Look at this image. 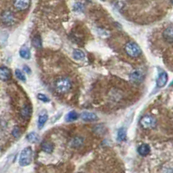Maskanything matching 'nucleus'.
Returning a JSON list of instances; mask_svg holds the SVG:
<instances>
[{
  "instance_id": "obj_1",
  "label": "nucleus",
  "mask_w": 173,
  "mask_h": 173,
  "mask_svg": "<svg viewBox=\"0 0 173 173\" xmlns=\"http://www.w3.org/2000/svg\"><path fill=\"white\" fill-rule=\"evenodd\" d=\"M72 88V80L67 77H61L55 82V89L60 94H65Z\"/></svg>"
},
{
  "instance_id": "obj_2",
  "label": "nucleus",
  "mask_w": 173,
  "mask_h": 173,
  "mask_svg": "<svg viewBox=\"0 0 173 173\" xmlns=\"http://www.w3.org/2000/svg\"><path fill=\"white\" fill-rule=\"evenodd\" d=\"M32 156H33V151L30 147H26L24 148L19 156V159L18 163L20 166H27L30 164V163L32 161Z\"/></svg>"
},
{
  "instance_id": "obj_3",
  "label": "nucleus",
  "mask_w": 173,
  "mask_h": 173,
  "mask_svg": "<svg viewBox=\"0 0 173 173\" xmlns=\"http://www.w3.org/2000/svg\"><path fill=\"white\" fill-rule=\"evenodd\" d=\"M125 51L130 58H138L142 54L141 48L135 42L127 43L125 46Z\"/></svg>"
},
{
  "instance_id": "obj_4",
  "label": "nucleus",
  "mask_w": 173,
  "mask_h": 173,
  "mask_svg": "<svg viewBox=\"0 0 173 173\" xmlns=\"http://www.w3.org/2000/svg\"><path fill=\"white\" fill-rule=\"evenodd\" d=\"M140 124H141L142 127L144 128V129H152L157 125V121L152 116L146 115V116H143V118H141Z\"/></svg>"
},
{
  "instance_id": "obj_5",
  "label": "nucleus",
  "mask_w": 173,
  "mask_h": 173,
  "mask_svg": "<svg viewBox=\"0 0 173 173\" xmlns=\"http://www.w3.org/2000/svg\"><path fill=\"white\" fill-rule=\"evenodd\" d=\"M168 82V74L164 70L158 71V76L157 78V86L158 88H163Z\"/></svg>"
},
{
  "instance_id": "obj_6",
  "label": "nucleus",
  "mask_w": 173,
  "mask_h": 173,
  "mask_svg": "<svg viewBox=\"0 0 173 173\" xmlns=\"http://www.w3.org/2000/svg\"><path fill=\"white\" fill-rule=\"evenodd\" d=\"M1 18H2V21L8 25H11L15 23V17H14L13 13L11 12H4L1 16Z\"/></svg>"
},
{
  "instance_id": "obj_7",
  "label": "nucleus",
  "mask_w": 173,
  "mask_h": 173,
  "mask_svg": "<svg viewBox=\"0 0 173 173\" xmlns=\"http://www.w3.org/2000/svg\"><path fill=\"white\" fill-rule=\"evenodd\" d=\"M30 5V0H14V7L18 11H24Z\"/></svg>"
},
{
  "instance_id": "obj_8",
  "label": "nucleus",
  "mask_w": 173,
  "mask_h": 173,
  "mask_svg": "<svg viewBox=\"0 0 173 173\" xmlns=\"http://www.w3.org/2000/svg\"><path fill=\"white\" fill-rule=\"evenodd\" d=\"M12 78V72L5 66L0 67V79L3 81H8Z\"/></svg>"
},
{
  "instance_id": "obj_9",
  "label": "nucleus",
  "mask_w": 173,
  "mask_h": 173,
  "mask_svg": "<svg viewBox=\"0 0 173 173\" xmlns=\"http://www.w3.org/2000/svg\"><path fill=\"white\" fill-rule=\"evenodd\" d=\"M81 118L85 121V122H94L98 119L97 116L93 112H89V111H84L81 114Z\"/></svg>"
},
{
  "instance_id": "obj_10",
  "label": "nucleus",
  "mask_w": 173,
  "mask_h": 173,
  "mask_svg": "<svg viewBox=\"0 0 173 173\" xmlns=\"http://www.w3.org/2000/svg\"><path fill=\"white\" fill-rule=\"evenodd\" d=\"M163 35H164V39L167 41L168 43H172L173 41V29H172V25H171V26H169L167 27L164 31V33H163Z\"/></svg>"
},
{
  "instance_id": "obj_11",
  "label": "nucleus",
  "mask_w": 173,
  "mask_h": 173,
  "mask_svg": "<svg viewBox=\"0 0 173 173\" xmlns=\"http://www.w3.org/2000/svg\"><path fill=\"white\" fill-rule=\"evenodd\" d=\"M137 152H138V154H140L141 156L145 157L150 152V147L149 146V144H147V143H143V144L138 146Z\"/></svg>"
},
{
  "instance_id": "obj_12",
  "label": "nucleus",
  "mask_w": 173,
  "mask_h": 173,
  "mask_svg": "<svg viewBox=\"0 0 173 173\" xmlns=\"http://www.w3.org/2000/svg\"><path fill=\"white\" fill-rule=\"evenodd\" d=\"M48 120V115L45 111H42L38 116V119H37V125H38V129H42L44 124L47 122Z\"/></svg>"
},
{
  "instance_id": "obj_13",
  "label": "nucleus",
  "mask_w": 173,
  "mask_h": 173,
  "mask_svg": "<svg viewBox=\"0 0 173 173\" xmlns=\"http://www.w3.org/2000/svg\"><path fill=\"white\" fill-rule=\"evenodd\" d=\"M19 55L24 59H30V49L26 46H23L19 51Z\"/></svg>"
},
{
  "instance_id": "obj_14",
  "label": "nucleus",
  "mask_w": 173,
  "mask_h": 173,
  "mask_svg": "<svg viewBox=\"0 0 173 173\" xmlns=\"http://www.w3.org/2000/svg\"><path fill=\"white\" fill-rule=\"evenodd\" d=\"M41 146H42L43 150H44V152H46V153H51V152L53 151L54 144L52 143H51V142L44 141V142H43L42 143Z\"/></svg>"
},
{
  "instance_id": "obj_15",
  "label": "nucleus",
  "mask_w": 173,
  "mask_h": 173,
  "mask_svg": "<svg viewBox=\"0 0 173 173\" xmlns=\"http://www.w3.org/2000/svg\"><path fill=\"white\" fill-rule=\"evenodd\" d=\"M130 78H131V80L134 81V82H139V81H141V79H143V75L142 72H140V71H135V72H133L131 73Z\"/></svg>"
},
{
  "instance_id": "obj_16",
  "label": "nucleus",
  "mask_w": 173,
  "mask_h": 173,
  "mask_svg": "<svg viewBox=\"0 0 173 173\" xmlns=\"http://www.w3.org/2000/svg\"><path fill=\"white\" fill-rule=\"evenodd\" d=\"M26 139L29 141V142H30V143H37L38 141H39V139H40V137H39V136L37 134V133H35V132H30V133H29L27 136H26Z\"/></svg>"
},
{
  "instance_id": "obj_17",
  "label": "nucleus",
  "mask_w": 173,
  "mask_h": 173,
  "mask_svg": "<svg viewBox=\"0 0 173 173\" xmlns=\"http://www.w3.org/2000/svg\"><path fill=\"white\" fill-rule=\"evenodd\" d=\"M78 114L74 111H72L70 112H68L67 115L65 116V121L66 122H73L75 120L78 119Z\"/></svg>"
},
{
  "instance_id": "obj_18",
  "label": "nucleus",
  "mask_w": 173,
  "mask_h": 173,
  "mask_svg": "<svg viewBox=\"0 0 173 173\" xmlns=\"http://www.w3.org/2000/svg\"><path fill=\"white\" fill-rule=\"evenodd\" d=\"M72 56L76 60H84V58H85L84 53L80 50H74Z\"/></svg>"
},
{
  "instance_id": "obj_19",
  "label": "nucleus",
  "mask_w": 173,
  "mask_h": 173,
  "mask_svg": "<svg viewBox=\"0 0 173 173\" xmlns=\"http://www.w3.org/2000/svg\"><path fill=\"white\" fill-rule=\"evenodd\" d=\"M127 137V133H126V130L125 128H120L118 131V139L119 141H125Z\"/></svg>"
},
{
  "instance_id": "obj_20",
  "label": "nucleus",
  "mask_w": 173,
  "mask_h": 173,
  "mask_svg": "<svg viewBox=\"0 0 173 173\" xmlns=\"http://www.w3.org/2000/svg\"><path fill=\"white\" fill-rule=\"evenodd\" d=\"M32 44L36 48L42 47V39L39 36H35L32 38Z\"/></svg>"
},
{
  "instance_id": "obj_21",
  "label": "nucleus",
  "mask_w": 173,
  "mask_h": 173,
  "mask_svg": "<svg viewBox=\"0 0 173 173\" xmlns=\"http://www.w3.org/2000/svg\"><path fill=\"white\" fill-rule=\"evenodd\" d=\"M15 74H16V77H17L19 80H21V81H23V82H25L26 78H25V75H24L23 71H21V70H19V69H17V70L15 71Z\"/></svg>"
},
{
  "instance_id": "obj_22",
  "label": "nucleus",
  "mask_w": 173,
  "mask_h": 173,
  "mask_svg": "<svg viewBox=\"0 0 173 173\" xmlns=\"http://www.w3.org/2000/svg\"><path fill=\"white\" fill-rule=\"evenodd\" d=\"M22 116L24 117V118H27L29 116H30V106H25V107L22 110Z\"/></svg>"
},
{
  "instance_id": "obj_23",
  "label": "nucleus",
  "mask_w": 173,
  "mask_h": 173,
  "mask_svg": "<svg viewBox=\"0 0 173 173\" xmlns=\"http://www.w3.org/2000/svg\"><path fill=\"white\" fill-rule=\"evenodd\" d=\"M73 8H74V11H76V12H82L84 10V5H83V4L78 2L74 5Z\"/></svg>"
},
{
  "instance_id": "obj_24",
  "label": "nucleus",
  "mask_w": 173,
  "mask_h": 173,
  "mask_svg": "<svg viewBox=\"0 0 173 173\" xmlns=\"http://www.w3.org/2000/svg\"><path fill=\"white\" fill-rule=\"evenodd\" d=\"M37 98H38L40 101L44 102V103H48V102L50 101V99L48 98L47 96L44 95V94H42V93H39V94L37 95Z\"/></svg>"
},
{
  "instance_id": "obj_25",
  "label": "nucleus",
  "mask_w": 173,
  "mask_h": 173,
  "mask_svg": "<svg viewBox=\"0 0 173 173\" xmlns=\"http://www.w3.org/2000/svg\"><path fill=\"white\" fill-rule=\"evenodd\" d=\"M82 143H83V139H82V138H80V137H76V138L73 140V144H74V146H75V147L79 146V145H80Z\"/></svg>"
},
{
  "instance_id": "obj_26",
  "label": "nucleus",
  "mask_w": 173,
  "mask_h": 173,
  "mask_svg": "<svg viewBox=\"0 0 173 173\" xmlns=\"http://www.w3.org/2000/svg\"><path fill=\"white\" fill-rule=\"evenodd\" d=\"M12 133H13V136L15 137H19V135H20V130L18 129V127H16L13 131H12Z\"/></svg>"
},
{
  "instance_id": "obj_27",
  "label": "nucleus",
  "mask_w": 173,
  "mask_h": 173,
  "mask_svg": "<svg viewBox=\"0 0 173 173\" xmlns=\"http://www.w3.org/2000/svg\"><path fill=\"white\" fill-rule=\"evenodd\" d=\"M23 70H24V72H26V73H28V74H30V73H31L30 68V67H28L27 65H24V68H23Z\"/></svg>"
},
{
  "instance_id": "obj_28",
  "label": "nucleus",
  "mask_w": 173,
  "mask_h": 173,
  "mask_svg": "<svg viewBox=\"0 0 173 173\" xmlns=\"http://www.w3.org/2000/svg\"><path fill=\"white\" fill-rule=\"evenodd\" d=\"M101 1H105V0H101Z\"/></svg>"
}]
</instances>
